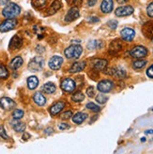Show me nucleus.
<instances>
[{
    "mask_svg": "<svg viewBox=\"0 0 153 154\" xmlns=\"http://www.w3.org/2000/svg\"><path fill=\"white\" fill-rule=\"evenodd\" d=\"M120 50H121V44H120V42L118 41V40L113 41L112 43H111V45H110V50L116 53V51H118Z\"/></svg>",
    "mask_w": 153,
    "mask_h": 154,
    "instance_id": "26",
    "label": "nucleus"
},
{
    "mask_svg": "<svg viewBox=\"0 0 153 154\" xmlns=\"http://www.w3.org/2000/svg\"><path fill=\"white\" fill-rule=\"evenodd\" d=\"M63 63V58L60 56H53L49 61V67L53 70H57L61 67V65Z\"/></svg>",
    "mask_w": 153,
    "mask_h": 154,
    "instance_id": "7",
    "label": "nucleus"
},
{
    "mask_svg": "<svg viewBox=\"0 0 153 154\" xmlns=\"http://www.w3.org/2000/svg\"><path fill=\"white\" fill-rule=\"evenodd\" d=\"M79 16H80V12H79L78 8L77 7H73L66 14V16H65V22L71 23V22L76 20L77 18H79Z\"/></svg>",
    "mask_w": 153,
    "mask_h": 154,
    "instance_id": "6",
    "label": "nucleus"
},
{
    "mask_svg": "<svg viewBox=\"0 0 153 154\" xmlns=\"http://www.w3.org/2000/svg\"><path fill=\"white\" fill-rule=\"evenodd\" d=\"M0 136H1V137L4 138V139H8V136L7 135V134L5 132V129L2 126H0Z\"/></svg>",
    "mask_w": 153,
    "mask_h": 154,
    "instance_id": "40",
    "label": "nucleus"
},
{
    "mask_svg": "<svg viewBox=\"0 0 153 154\" xmlns=\"http://www.w3.org/2000/svg\"><path fill=\"white\" fill-rule=\"evenodd\" d=\"M0 107L5 110H11L15 107V102L8 97H3L0 99Z\"/></svg>",
    "mask_w": 153,
    "mask_h": 154,
    "instance_id": "12",
    "label": "nucleus"
},
{
    "mask_svg": "<svg viewBox=\"0 0 153 154\" xmlns=\"http://www.w3.org/2000/svg\"><path fill=\"white\" fill-rule=\"evenodd\" d=\"M96 3H97V0H88V5L90 6V7L94 6Z\"/></svg>",
    "mask_w": 153,
    "mask_h": 154,
    "instance_id": "44",
    "label": "nucleus"
},
{
    "mask_svg": "<svg viewBox=\"0 0 153 154\" xmlns=\"http://www.w3.org/2000/svg\"><path fill=\"white\" fill-rule=\"evenodd\" d=\"M88 115L86 113H83V112H78L76 113L73 117H72V122L76 124H81L84 119H87Z\"/></svg>",
    "mask_w": 153,
    "mask_h": 154,
    "instance_id": "20",
    "label": "nucleus"
},
{
    "mask_svg": "<svg viewBox=\"0 0 153 154\" xmlns=\"http://www.w3.org/2000/svg\"><path fill=\"white\" fill-rule=\"evenodd\" d=\"M152 41H153V39H152Z\"/></svg>",
    "mask_w": 153,
    "mask_h": 154,
    "instance_id": "49",
    "label": "nucleus"
},
{
    "mask_svg": "<svg viewBox=\"0 0 153 154\" xmlns=\"http://www.w3.org/2000/svg\"><path fill=\"white\" fill-rule=\"evenodd\" d=\"M116 1L120 3V4H122V3H125V2H127L128 0H116Z\"/></svg>",
    "mask_w": 153,
    "mask_h": 154,
    "instance_id": "47",
    "label": "nucleus"
},
{
    "mask_svg": "<svg viewBox=\"0 0 153 154\" xmlns=\"http://www.w3.org/2000/svg\"><path fill=\"white\" fill-rule=\"evenodd\" d=\"M71 117H72V111H66L65 113H63L61 115V119H70Z\"/></svg>",
    "mask_w": 153,
    "mask_h": 154,
    "instance_id": "39",
    "label": "nucleus"
},
{
    "mask_svg": "<svg viewBox=\"0 0 153 154\" xmlns=\"http://www.w3.org/2000/svg\"><path fill=\"white\" fill-rule=\"evenodd\" d=\"M147 12H148V15L149 17H151V18H153V2L150 3L148 8H147Z\"/></svg>",
    "mask_w": 153,
    "mask_h": 154,
    "instance_id": "36",
    "label": "nucleus"
},
{
    "mask_svg": "<svg viewBox=\"0 0 153 154\" xmlns=\"http://www.w3.org/2000/svg\"><path fill=\"white\" fill-rule=\"evenodd\" d=\"M60 8H61V2H60V0H55V1L53 2V4L51 5V8H49V12L55 13Z\"/></svg>",
    "mask_w": 153,
    "mask_h": 154,
    "instance_id": "25",
    "label": "nucleus"
},
{
    "mask_svg": "<svg viewBox=\"0 0 153 154\" xmlns=\"http://www.w3.org/2000/svg\"><path fill=\"white\" fill-rule=\"evenodd\" d=\"M38 84H39V80L37 77L35 76H31L29 77V78L27 79V86L30 90H34V89H36L37 86H38Z\"/></svg>",
    "mask_w": 153,
    "mask_h": 154,
    "instance_id": "22",
    "label": "nucleus"
},
{
    "mask_svg": "<svg viewBox=\"0 0 153 154\" xmlns=\"http://www.w3.org/2000/svg\"><path fill=\"white\" fill-rule=\"evenodd\" d=\"M120 35L122 39H124L125 41H131L135 37V32L132 28H124L123 30H121Z\"/></svg>",
    "mask_w": 153,
    "mask_h": 154,
    "instance_id": "14",
    "label": "nucleus"
},
{
    "mask_svg": "<svg viewBox=\"0 0 153 154\" xmlns=\"http://www.w3.org/2000/svg\"><path fill=\"white\" fill-rule=\"evenodd\" d=\"M147 75L149 77V78L153 79V65H152L151 66L148 67V71H147Z\"/></svg>",
    "mask_w": 153,
    "mask_h": 154,
    "instance_id": "41",
    "label": "nucleus"
},
{
    "mask_svg": "<svg viewBox=\"0 0 153 154\" xmlns=\"http://www.w3.org/2000/svg\"><path fill=\"white\" fill-rule=\"evenodd\" d=\"M22 65H23V59H22V57L17 56V57L12 59V61L11 62L10 66H11V68H12V69L16 70V69H18L19 67H21Z\"/></svg>",
    "mask_w": 153,
    "mask_h": 154,
    "instance_id": "21",
    "label": "nucleus"
},
{
    "mask_svg": "<svg viewBox=\"0 0 153 154\" xmlns=\"http://www.w3.org/2000/svg\"><path fill=\"white\" fill-rule=\"evenodd\" d=\"M82 1H83V0H67L68 4L71 5V6H72V5L78 6V5H80L82 3Z\"/></svg>",
    "mask_w": 153,
    "mask_h": 154,
    "instance_id": "37",
    "label": "nucleus"
},
{
    "mask_svg": "<svg viewBox=\"0 0 153 154\" xmlns=\"http://www.w3.org/2000/svg\"><path fill=\"white\" fill-rule=\"evenodd\" d=\"M114 86V84L111 80H101L99 82L98 84V90L101 92H108L112 90Z\"/></svg>",
    "mask_w": 153,
    "mask_h": 154,
    "instance_id": "10",
    "label": "nucleus"
},
{
    "mask_svg": "<svg viewBox=\"0 0 153 154\" xmlns=\"http://www.w3.org/2000/svg\"><path fill=\"white\" fill-rule=\"evenodd\" d=\"M24 116V111L21 110V109H15L12 113V117L15 119H22Z\"/></svg>",
    "mask_w": 153,
    "mask_h": 154,
    "instance_id": "32",
    "label": "nucleus"
},
{
    "mask_svg": "<svg viewBox=\"0 0 153 154\" xmlns=\"http://www.w3.org/2000/svg\"><path fill=\"white\" fill-rule=\"evenodd\" d=\"M130 54L133 58L141 59V58H144L148 55V50L143 46H136V47H134L132 50H131Z\"/></svg>",
    "mask_w": 153,
    "mask_h": 154,
    "instance_id": "3",
    "label": "nucleus"
},
{
    "mask_svg": "<svg viewBox=\"0 0 153 154\" xmlns=\"http://www.w3.org/2000/svg\"><path fill=\"white\" fill-rule=\"evenodd\" d=\"M42 66H43V60H42L41 57L33 58L31 61L29 62V65H28L29 70L33 71V72L40 71L42 68Z\"/></svg>",
    "mask_w": 153,
    "mask_h": 154,
    "instance_id": "4",
    "label": "nucleus"
},
{
    "mask_svg": "<svg viewBox=\"0 0 153 154\" xmlns=\"http://www.w3.org/2000/svg\"><path fill=\"white\" fill-rule=\"evenodd\" d=\"M17 25V21L15 19H8L5 20L1 24H0V32H8L15 28Z\"/></svg>",
    "mask_w": 153,
    "mask_h": 154,
    "instance_id": "5",
    "label": "nucleus"
},
{
    "mask_svg": "<svg viewBox=\"0 0 153 154\" xmlns=\"http://www.w3.org/2000/svg\"><path fill=\"white\" fill-rule=\"evenodd\" d=\"M8 76V72L7 68L0 64V79H7Z\"/></svg>",
    "mask_w": 153,
    "mask_h": 154,
    "instance_id": "30",
    "label": "nucleus"
},
{
    "mask_svg": "<svg viewBox=\"0 0 153 154\" xmlns=\"http://www.w3.org/2000/svg\"><path fill=\"white\" fill-rule=\"evenodd\" d=\"M146 134H153V130H148L146 131Z\"/></svg>",
    "mask_w": 153,
    "mask_h": 154,
    "instance_id": "48",
    "label": "nucleus"
},
{
    "mask_svg": "<svg viewBox=\"0 0 153 154\" xmlns=\"http://www.w3.org/2000/svg\"><path fill=\"white\" fill-rule=\"evenodd\" d=\"M21 12V8L16 5L15 3H10L8 4L4 10L2 11V14L5 18L8 19H13L16 16H18Z\"/></svg>",
    "mask_w": 153,
    "mask_h": 154,
    "instance_id": "1",
    "label": "nucleus"
},
{
    "mask_svg": "<svg viewBox=\"0 0 153 154\" xmlns=\"http://www.w3.org/2000/svg\"><path fill=\"white\" fill-rule=\"evenodd\" d=\"M70 126H69V124H68V123H61V124H59V129H60V130H66Z\"/></svg>",
    "mask_w": 153,
    "mask_h": 154,
    "instance_id": "42",
    "label": "nucleus"
},
{
    "mask_svg": "<svg viewBox=\"0 0 153 154\" xmlns=\"http://www.w3.org/2000/svg\"><path fill=\"white\" fill-rule=\"evenodd\" d=\"M33 99H34V102L36 103V104L38 105V106H44L45 105V103H46V99H45V97L41 95L40 92H36L35 95H34V96H33Z\"/></svg>",
    "mask_w": 153,
    "mask_h": 154,
    "instance_id": "19",
    "label": "nucleus"
},
{
    "mask_svg": "<svg viewBox=\"0 0 153 154\" xmlns=\"http://www.w3.org/2000/svg\"><path fill=\"white\" fill-rule=\"evenodd\" d=\"M146 64H147L146 60H138V61H135L132 64V66L134 69H141V68H143L146 65Z\"/></svg>",
    "mask_w": 153,
    "mask_h": 154,
    "instance_id": "27",
    "label": "nucleus"
},
{
    "mask_svg": "<svg viewBox=\"0 0 153 154\" xmlns=\"http://www.w3.org/2000/svg\"><path fill=\"white\" fill-rule=\"evenodd\" d=\"M106 65H107V61L104 59H96L94 63H93V67H94V69L99 70V71L104 70L106 67Z\"/></svg>",
    "mask_w": 153,
    "mask_h": 154,
    "instance_id": "16",
    "label": "nucleus"
},
{
    "mask_svg": "<svg viewBox=\"0 0 153 154\" xmlns=\"http://www.w3.org/2000/svg\"><path fill=\"white\" fill-rule=\"evenodd\" d=\"M61 88L67 92H72L75 90V82L72 79H65L61 82Z\"/></svg>",
    "mask_w": 153,
    "mask_h": 154,
    "instance_id": "9",
    "label": "nucleus"
},
{
    "mask_svg": "<svg viewBox=\"0 0 153 154\" xmlns=\"http://www.w3.org/2000/svg\"><path fill=\"white\" fill-rule=\"evenodd\" d=\"M108 100L107 96H105L104 95H98L96 97V101L99 102L100 104H104V103Z\"/></svg>",
    "mask_w": 153,
    "mask_h": 154,
    "instance_id": "34",
    "label": "nucleus"
},
{
    "mask_svg": "<svg viewBox=\"0 0 153 154\" xmlns=\"http://www.w3.org/2000/svg\"><path fill=\"white\" fill-rule=\"evenodd\" d=\"M132 12H133V8L132 6H122L117 8L116 10V15L118 17L129 16L132 14Z\"/></svg>",
    "mask_w": 153,
    "mask_h": 154,
    "instance_id": "8",
    "label": "nucleus"
},
{
    "mask_svg": "<svg viewBox=\"0 0 153 154\" xmlns=\"http://www.w3.org/2000/svg\"><path fill=\"white\" fill-rule=\"evenodd\" d=\"M112 71H113L112 75L117 77V78H120V79H122V78H124V77L126 76V71L123 69V68H121V67L115 68V69H112Z\"/></svg>",
    "mask_w": 153,
    "mask_h": 154,
    "instance_id": "24",
    "label": "nucleus"
},
{
    "mask_svg": "<svg viewBox=\"0 0 153 154\" xmlns=\"http://www.w3.org/2000/svg\"><path fill=\"white\" fill-rule=\"evenodd\" d=\"M88 21L89 23H98L99 22V18H97V17H90V18L88 19Z\"/></svg>",
    "mask_w": 153,
    "mask_h": 154,
    "instance_id": "43",
    "label": "nucleus"
},
{
    "mask_svg": "<svg viewBox=\"0 0 153 154\" xmlns=\"http://www.w3.org/2000/svg\"><path fill=\"white\" fill-rule=\"evenodd\" d=\"M86 67V62H77L74 63L72 67L70 68V72L71 73H77L82 70H84V68Z\"/></svg>",
    "mask_w": 153,
    "mask_h": 154,
    "instance_id": "18",
    "label": "nucleus"
},
{
    "mask_svg": "<svg viewBox=\"0 0 153 154\" xmlns=\"http://www.w3.org/2000/svg\"><path fill=\"white\" fill-rule=\"evenodd\" d=\"M29 137H30V134H27V133H24V135H23V139H24V140H27Z\"/></svg>",
    "mask_w": 153,
    "mask_h": 154,
    "instance_id": "45",
    "label": "nucleus"
},
{
    "mask_svg": "<svg viewBox=\"0 0 153 154\" xmlns=\"http://www.w3.org/2000/svg\"><path fill=\"white\" fill-rule=\"evenodd\" d=\"M46 1L47 0H32V4L35 8H40L46 4Z\"/></svg>",
    "mask_w": 153,
    "mask_h": 154,
    "instance_id": "31",
    "label": "nucleus"
},
{
    "mask_svg": "<svg viewBox=\"0 0 153 154\" xmlns=\"http://www.w3.org/2000/svg\"><path fill=\"white\" fill-rule=\"evenodd\" d=\"M72 99L74 102H81V101H83L84 99V95L81 92H75L74 95H72Z\"/></svg>",
    "mask_w": 153,
    "mask_h": 154,
    "instance_id": "29",
    "label": "nucleus"
},
{
    "mask_svg": "<svg viewBox=\"0 0 153 154\" xmlns=\"http://www.w3.org/2000/svg\"><path fill=\"white\" fill-rule=\"evenodd\" d=\"M113 7H114L113 0H104L100 5V10L104 13H109L112 11Z\"/></svg>",
    "mask_w": 153,
    "mask_h": 154,
    "instance_id": "15",
    "label": "nucleus"
},
{
    "mask_svg": "<svg viewBox=\"0 0 153 154\" xmlns=\"http://www.w3.org/2000/svg\"><path fill=\"white\" fill-rule=\"evenodd\" d=\"M8 1H10V0H0V5H1V6L8 5Z\"/></svg>",
    "mask_w": 153,
    "mask_h": 154,
    "instance_id": "46",
    "label": "nucleus"
},
{
    "mask_svg": "<svg viewBox=\"0 0 153 154\" xmlns=\"http://www.w3.org/2000/svg\"><path fill=\"white\" fill-rule=\"evenodd\" d=\"M23 45V39L21 37H19L18 35H15L10 42V45H8V48L11 50H16L21 48V46Z\"/></svg>",
    "mask_w": 153,
    "mask_h": 154,
    "instance_id": "11",
    "label": "nucleus"
},
{
    "mask_svg": "<svg viewBox=\"0 0 153 154\" xmlns=\"http://www.w3.org/2000/svg\"><path fill=\"white\" fill-rule=\"evenodd\" d=\"M64 107H65V103L64 102H62V101L56 102V104H54L52 107L49 108V112L52 116L57 115L58 113L61 112V110L64 108Z\"/></svg>",
    "mask_w": 153,
    "mask_h": 154,
    "instance_id": "13",
    "label": "nucleus"
},
{
    "mask_svg": "<svg viewBox=\"0 0 153 154\" xmlns=\"http://www.w3.org/2000/svg\"><path fill=\"white\" fill-rule=\"evenodd\" d=\"M13 129L18 133L24 132L25 130V124L23 122H15L13 124Z\"/></svg>",
    "mask_w": 153,
    "mask_h": 154,
    "instance_id": "28",
    "label": "nucleus"
},
{
    "mask_svg": "<svg viewBox=\"0 0 153 154\" xmlns=\"http://www.w3.org/2000/svg\"><path fill=\"white\" fill-rule=\"evenodd\" d=\"M87 93H88V95L89 97H93V96H94V95H95L94 87H92V86L88 87V90H87Z\"/></svg>",
    "mask_w": 153,
    "mask_h": 154,
    "instance_id": "38",
    "label": "nucleus"
},
{
    "mask_svg": "<svg viewBox=\"0 0 153 154\" xmlns=\"http://www.w3.org/2000/svg\"><path fill=\"white\" fill-rule=\"evenodd\" d=\"M143 33L145 34L147 38L153 39V23H148L144 25Z\"/></svg>",
    "mask_w": 153,
    "mask_h": 154,
    "instance_id": "17",
    "label": "nucleus"
},
{
    "mask_svg": "<svg viewBox=\"0 0 153 154\" xmlns=\"http://www.w3.org/2000/svg\"><path fill=\"white\" fill-rule=\"evenodd\" d=\"M87 108H88V109H90L92 111H94V112H99V111L100 110L99 106L95 105L94 103H91V102L88 103V104L87 105Z\"/></svg>",
    "mask_w": 153,
    "mask_h": 154,
    "instance_id": "33",
    "label": "nucleus"
},
{
    "mask_svg": "<svg viewBox=\"0 0 153 154\" xmlns=\"http://www.w3.org/2000/svg\"><path fill=\"white\" fill-rule=\"evenodd\" d=\"M56 85L52 82H47L42 86L41 90L46 93H53L56 92Z\"/></svg>",
    "mask_w": 153,
    "mask_h": 154,
    "instance_id": "23",
    "label": "nucleus"
},
{
    "mask_svg": "<svg viewBox=\"0 0 153 154\" xmlns=\"http://www.w3.org/2000/svg\"><path fill=\"white\" fill-rule=\"evenodd\" d=\"M83 53V49L80 45H72L67 48L64 51L65 56L69 59H77Z\"/></svg>",
    "mask_w": 153,
    "mask_h": 154,
    "instance_id": "2",
    "label": "nucleus"
},
{
    "mask_svg": "<svg viewBox=\"0 0 153 154\" xmlns=\"http://www.w3.org/2000/svg\"><path fill=\"white\" fill-rule=\"evenodd\" d=\"M107 25L111 28V29H116L117 27V22L116 20H111L107 23Z\"/></svg>",
    "mask_w": 153,
    "mask_h": 154,
    "instance_id": "35",
    "label": "nucleus"
}]
</instances>
